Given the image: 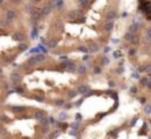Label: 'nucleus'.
Segmentation results:
<instances>
[{
  "label": "nucleus",
  "mask_w": 151,
  "mask_h": 139,
  "mask_svg": "<svg viewBox=\"0 0 151 139\" xmlns=\"http://www.w3.org/2000/svg\"><path fill=\"white\" fill-rule=\"evenodd\" d=\"M76 69H77V72L79 74H84V73H86V71H87L86 65H79L78 67H76Z\"/></svg>",
  "instance_id": "39448f33"
},
{
  "label": "nucleus",
  "mask_w": 151,
  "mask_h": 139,
  "mask_svg": "<svg viewBox=\"0 0 151 139\" xmlns=\"http://www.w3.org/2000/svg\"><path fill=\"white\" fill-rule=\"evenodd\" d=\"M77 95V92H70V94H69V96L70 97H73V96Z\"/></svg>",
  "instance_id": "4be33fe9"
},
{
  "label": "nucleus",
  "mask_w": 151,
  "mask_h": 139,
  "mask_svg": "<svg viewBox=\"0 0 151 139\" xmlns=\"http://www.w3.org/2000/svg\"><path fill=\"white\" fill-rule=\"evenodd\" d=\"M43 59H44V55L38 53V55H35V56L30 57V59H29V64H30V65H36V64H38V63L42 61Z\"/></svg>",
  "instance_id": "f257e3e1"
},
{
  "label": "nucleus",
  "mask_w": 151,
  "mask_h": 139,
  "mask_svg": "<svg viewBox=\"0 0 151 139\" xmlns=\"http://www.w3.org/2000/svg\"><path fill=\"white\" fill-rule=\"evenodd\" d=\"M139 28V23H133L130 26V33H136Z\"/></svg>",
  "instance_id": "0eeeda50"
},
{
  "label": "nucleus",
  "mask_w": 151,
  "mask_h": 139,
  "mask_svg": "<svg viewBox=\"0 0 151 139\" xmlns=\"http://www.w3.org/2000/svg\"><path fill=\"white\" fill-rule=\"evenodd\" d=\"M99 72H100V69H99V67H95V69H94V73H99Z\"/></svg>",
  "instance_id": "bb28decb"
},
{
  "label": "nucleus",
  "mask_w": 151,
  "mask_h": 139,
  "mask_svg": "<svg viewBox=\"0 0 151 139\" xmlns=\"http://www.w3.org/2000/svg\"><path fill=\"white\" fill-rule=\"evenodd\" d=\"M64 65L66 66V69L69 70V71H73V70H76V67H77V66H76L75 64L72 63V61H69V63H66V64H64Z\"/></svg>",
  "instance_id": "423d86ee"
},
{
  "label": "nucleus",
  "mask_w": 151,
  "mask_h": 139,
  "mask_svg": "<svg viewBox=\"0 0 151 139\" xmlns=\"http://www.w3.org/2000/svg\"><path fill=\"white\" fill-rule=\"evenodd\" d=\"M102 60H103V63H106V64H107V63H108V59H107L106 57H105V58H103V59H102Z\"/></svg>",
  "instance_id": "c85d7f7f"
},
{
  "label": "nucleus",
  "mask_w": 151,
  "mask_h": 139,
  "mask_svg": "<svg viewBox=\"0 0 151 139\" xmlns=\"http://www.w3.org/2000/svg\"><path fill=\"white\" fill-rule=\"evenodd\" d=\"M88 91H89V87L86 86V85L78 86V88H77V93H79V94H85V93H87Z\"/></svg>",
  "instance_id": "f03ea898"
},
{
  "label": "nucleus",
  "mask_w": 151,
  "mask_h": 139,
  "mask_svg": "<svg viewBox=\"0 0 151 139\" xmlns=\"http://www.w3.org/2000/svg\"><path fill=\"white\" fill-rule=\"evenodd\" d=\"M11 1H13V2H19V0H11Z\"/></svg>",
  "instance_id": "7c9ffc66"
},
{
  "label": "nucleus",
  "mask_w": 151,
  "mask_h": 139,
  "mask_svg": "<svg viewBox=\"0 0 151 139\" xmlns=\"http://www.w3.org/2000/svg\"><path fill=\"white\" fill-rule=\"evenodd\" d=\"M130 92H131V93H135V92H136V88H135V87H131V89H130Z\"/></svg>",
  "instance_id": "cd10ccee"
},
{
  "label": "nucleus",
  "mask_w": 151,
  "mask_h": 139,
  "mask_svg": "<svg viewBox=\"0 0 151 139\" xmlns=\"http://www.w3.org/2000/svg\"><path fill=\"white\" fill-rule=\"evenodd\" d=\"M87 2H88V0H81V1H80V4L83 5V6H86Z\"/></svg>",
  "instance_id": "5701e85b"
},
{
  "label": "nucleus",
  "mask_w": 151,
  "mask_h": 139,
  "mask_svg": "<svg viewBox=\"0 0 151 139\" xmlns=\"http://www.w3.org/2000/svg\"><path fill=\"white\" fill-rule=\"evenodd\" d=\"M130 38H131V33H127V34L125 35V39H128L129 41Z\"/></svg>",
  "instance_id": "a211bd4d"
},
{
  "label": "nucleus",
  "mask_w": 151,
  "mask_h": 139,
  "mask_svg": "<svg viewBox=\"0 0 151 139\" xmlns=\"http://www.w3.org/2000/svg\"><path fill=\"white\" fill-rule=\"evenodd\" d=\"M64 104V101L63 100H57L56 101V105H63Z\"/></svg>",
  "instance_id": "aec40b11"
},
{
  "label": "nucleus",
  "mask_w": 151,
  "mask_h": 139,
  "mask_svg": "<svg viewBox=\"0 0 151 139\" xmlns=\"http://www.w3.org/2000/svg\"><path fill=\"white\" fill-rule=\"evenodd\" d=\"M79 50H80V51H84V52H87V51H88V49H87V48H84V46H80Z\"/></svg>",
  "instance_id": "b1692460"
},
{
  "label": "nucleus",
  "mask_w": 151,
  "mask_h": 139,
  "mask_svg": "<svg viewBox=\"0 0 151 139\" xmlns=\"http://www.w3.org/2000/svg\"><path fill=\"white\" fill-rule=\"evenodd\" d=\"M65 116H66V115H65V114H64V113H62V114H61V117H62V118H65Z\"/></svg>",
  "instance_id": "c756f323"
},
{
  "label": "nucleus",
  "mask_w": 151,
  "mask_h": 139,
  "mask_svg": "<svg viewBox=\"0 0 151 139\" xmlns=\"http://www.w3.org/2000/svg\"><path fill=\"white\" fill-rule=\"evenodd\" d=\"M56 45H57V41H56V39H52V41H50V42H49V46H50V48H55Z\"/></svg>",
  "instance_id": "2eb2a0df"
},
{
  "label": "nucleus",
  "mask_w": 151,
  "mask_h": 139,
  "mask_svg": "<svg viewBox=\"0 0 151 139\" xmlns=\"http://www.w3.org/2000/svg\"><path fill=\"white\" fill-rule=\"evenodd\" d=\"M129 55H130V56H134V55H135V50H130V51H129Z\"/></svg>",
  "instance_id": "a878e982"
},
{
  "label": "nucleus",
  "mask_w": 151,
  "mask_h": 139,
  "mask_svg": "<svg viewBox=\"0 0 151 139\" xmlns=\"http://www.w3.org/2000/svg\"><path fill=\"white\" fill-rule=\"evenodd\" d=\"M2 1H4V0H0V4H2Z\"/></svg>",
  "instance_id": "473e14b6"
},
{
  "label": "nucleus",
  "mask_w": 151,
  "mask_h": 139,
  "mask_svg": "<svg viewBox=\"0 0 151 139\" xmlns=\"http://www.w3.org/2000/svg\"><path fill=\"white\" fill-rule=\"evenodd\" d=\"M13 38L15 41H21V39H23V35L20 33H15V34H13Z\"/></svg>",
  "instance_id": "6e6552de"
},
{
  "label": "nucleus",
  "mask_w": 151,
  "mask_h": 139,
  "mask_svg": "<svg viewBox=\"0 0 151 139\" xmlns=\"http://www.w3.org/2000/svg\"><path fill=\"white\" fill-rule=\"evenodd\" d=\"M11 79H12V81H14L15 83H18L21 81V74L19 73H12L11 74Z\"/></svg>",
  "instance_id": "7ed1b4c3"
},
{
  "label": "nucleus",
  "mask_w": 151,
  "mask_h": 139,
  "mask_svg": "<svg viewBox=\"0 0 151 139\" xmlns=\"http://www.w3.org/2000/svg\"><path fill=\"white\" fill-rule=\"evenodd\" d=\"M114 17H115V12H114V11H111V12H108V14H107L106 19L111 21V20H113Z\"/></svg>",
  "instance_id": "9b49d317"
},
{
  "label": "nucleus",
  "mask_w": 151,
  "mask_h": 139,
  "mask_svg": "<svg viewBox=\"0 0 151 139\" xmlns=\"http://www.w3.org/2000/svg\"><path fill=\"white\" fill-rule=\"evenodd\" d=\"M14 17H15V11H14V9H9L8 12H7L6 19H7V20H13Z\"/></svg>",
  "instance_id": "20e7f679"
},
{
  "label": "nucleus",
  "mask_w": 151,
  "mask_h": 139,
  "mask_svg": "<svg viewBox=\"0 0 151 139\" xmlns=\"http://www.w3.org/2000/svg\"><path fill=\"white\" fill-rule=\"evenodd\" d=\"M35 117L37 118V119H41V118L45 117L44 111H36V113H35Z\"/></svg>",
  "instance_id": "9d476101"
},
{
  "label": "nucleus",
  "mask_w": 151,
  "mask_h": 139,
  "mask_svg": "<svg viewBox=\"0 0 151 139\" xmlns=\"http://www.w3.org/2000/svg\"><path fill=\"white\" fill-rule=\"evenodd\" d=\"M130 41H131V42H133L134 44H137V43H138V37H137V36H134V37H133V36H131V38H130Z\"/></svg>",
  "instance_id": "dca6fc26"
},
{
  "label": "nucleus",
  "mask_w": 151,
  "mask_h": 139,
  "mask_svg": "<svg viewBox=\"0 0 151 139\" xmlns=\"http://www.w3.org/2000/svg\"><path fill=\"white\" fill-rule=\"evenodd\" d=\"M34 1H35V2H38V1H41V0H34Z\"/></svg>",
  "instance_id": "2f4dec72"
},
{
  "label": "nucleus",
  "mask_w": 151,
  "mask_h": 139,
  "mask_svg": "<svg viewBox=\"0 0 151 139\" xmlns=\"http://www.w3.org/2000/svg\"><path fill=\"white\" fill-rule=\"evenodd\" d=\"M145 114H148V115L150 114V105H149V104L145 107Z\"/></svg>",
  "instance_id": "412c9836"
},
{
  "label": "nucleus",
  "mask_w": 151,
  "mask_h": 139,
  "mask_svg": "<svg viewBox=\"0 0 151 139\" xmlns=\"http://www.w3.org/2000/svg\"><path fill=\"white\" fill-rule=\"evenodd\" d=\"M19 49H20L21 51H23V50H26V49H27V45H26V44H20Z\"/></svg>",
  "instance_id": "6ab92c4d"
},
{
  "label": "nucleus",
  "mask_w": 151,
  "mask_h": 139,
  "mask_svg": "<svg viewBox=\"0 0 151 139\" xmlns=\"http://www.w3.org/2000/svg\"><path fill=\"white\" fill-rule=\"evenodd\" d=\"M113 27H114V23H113V22H108V23H106V26H105V30L111 31L112 29H113Z\"/></svg>",
  "instance_id": "f8f14e48"
},
{
  "label": "nucleus",
  "mask_w": 151,
  "mask_h": 139,
  "mask_svg": "<svg viewBox=\"0 0 151 139\" xmlns=\"http://www.w3.org/2000/svg\"><path fill=\"white\" fill-rule=\"evenodd\" d=\"M38 121H40V124H42L43 126H47L48 124H49V121H48V118L47 117L41 118V119H38Z\"/></svg>",
  "instance_id": "ddd939ff"
},
{
  "label": "nucleus",
  "mask_w": 151,
  "mask_h": 139,
  "mask_svg": "<svg viewBox=\"0 0 151 139\" xmlns=\"http://www.w3.org/2000/svg\"><path fill=\"white\" fill-rule=\"evenodd\" d=\"M51 8H52V7H51L50 5H47V6H44V8H43V14H44V15H48V14L51 12Z\"/></svg>",
  "instance_id": "1a4fd4ad"
},
{
  "label": "nucleus",
  "mask_w": 151,
  "mask_h": 139,
  "mask_svg": "<svg viewBox=\"0 0 151 139\" xmlns=\"http://www.w3.org/2000/svg\"><path fill=\"white\" fill-rule=\"evenodd\" d=\"M98 50H99V46L97 44H93V45L89 48V51H92V52H95V51H98Z\"/></svg>",
  "instance_id": "4468645a"
},
{
  "label": "nucleus",
  "mask_w": 151,
  "mask_h": 139,
  "mask_svg": "<svg viewBox=\"0 0 151 139\" xmlns=\"http://www.w3.org/2000/svg\"><path fill=\"white\" fill-rule=\"evenodd\" d=\"M55 5H56L57 7H61L63 5V0H56V1H55Z\"/></svg>",
  "instance_id": "f3484780"
},
{
  "label": "nucleus",
  "mask_w": 151,
  "mask_h": 139,
  "mask_svg": "<svg viewBox=\"0 0 151 139\" xmlns=\"http://www.w3.org/2000/svg\"><path fill=\"white\" fill-rule=\"evenodd\" d=\"M141 81H142L143 82V85H148V79H145V78H143L142 80H141Z\"/></svg>",
  "instance_id": "393cba45"
}]
</instances>
